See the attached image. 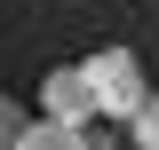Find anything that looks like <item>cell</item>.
Wrapping results in <instances>:
<instances>
[{
    "label": "cell",
    "instance_id": "5b68a950",
    "mask_svg": "<svg viewBox=\"0 0 159 150\" xmlns=\"http://www.w3.org/2000/svg\"><path fill=\"white\" fill-rule=\"evenodd\" d=\"M16 134H24V103L0 95V150H16Z\"/></svg>",
    "mask_w": 159,
    "mask_h": 150
},
{
    "label": "cell",
    "instance_id": "7a4b0ae2",
    "mask_svg": "<svg viewBox=\"0 0 159 150\" xmlns=\"http://www.w3.org/2000/svg\"><path fill=\"white\" fill-rule=\"evenodd\" d=\"M40 119H64V127H88V119H96V103H88V79H80V63L48 71V87H40Z\"/></svg>",
    "mask_w": 159,
    "mask_h": 150
},
{
    "label": "cell",
    "instance_id": "277c9868",
    "mask_svg": "<svg viewBox=\"0 0 159 150\" xmlns=\"http://www.w3.org/2000/svg\"><path fill=\"white\" fill-rule=\"evenodd\" d=\"M127 127H135V134H127V150H159V95H143L135 111H127Z\"/></svg>",
    "mask_w": 159,
    "mask_h": 150
},
{
    "label": "cell",
    "instance_id": "8992f818",
    "mask_svg": "<svg viewBox=\"0 0 159 150\" xmlns=\"http://www.w3.org/2000/svg\"><path fill=\"white\" fill-rule=\"evenodd\" d=\"M80 150H127V142H111V134H103L96 119H88V127H80Z\"/></svg>",
    "mask_w": 159,
    "mask_h": 150
},
{
    "label": "cell",
    "instance_id": "3957f363",
    "mask_svg": "<svg viewBox=\"0 0 159 150\" xmlns=\"http://www.w3.org/2000/svg\"><path fill=\"white\" fill-rule=\"evenodd\" d=\"M16 150H80V127H64V119H24Z\"/></svg>",
    "mask_w": 159,
    "mask_h": 150
},
{
    "label": "cell",
    "instance_id": "6da1fadb",
    "mask_svg": "<svg viewBox=\"0 0 159 150\" xmlns=\"http://www.w3.org/2000/svg\"><path fill=\"white\" fill-rule=\"evenodd\" d=\"M80 79H88V103H96V119H127L143 95H151V87H143V63L127 56V48H103V56H88V63H80Z\"/></svg>",
    "mask_w": 159,
    "mask_h": 150
}]
</instances>
